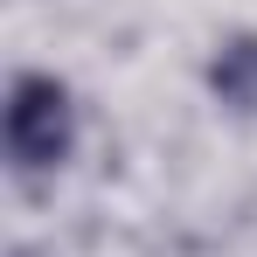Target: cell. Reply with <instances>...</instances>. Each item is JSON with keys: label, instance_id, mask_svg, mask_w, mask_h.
Returning a JSON list of instances; mask_svg holds the SVG:
<instances>
[{"label": "cell", "instance_id": "1", "mask_svg": "<svg viewBox=\"0 0 257 257\" xmlns=\"http://www.w3.org/2000/svg\"><path fill=\"white\" fill-rule=\"evenodd\" d=\"M70 146H77V104H70V90L42 77V70H28V77H14L7 90V160L21 174H49L70 160Z\"/></svg>", "mask_w": 257, "mask_h": 257}, {"label": "cell", "instance_id": "2", "mask_svg": "<svg viewBox=\"0 0 257 257\" xmlns=\"http://www.w3.org/2000/svg\"><path fill=\"white\" fill-rule=\"evenodd\" d=\"M209 90L229 104V111H257V35L222 42V56L209 63Z\"/></svg>", "mask_w": 257, "mask_h": 257}, {"label": "cell", "instance_id": "3", "mask_svg": "<svg viewBox=\"0 0 257 257\" xmlns=\"http://www.w3.org/2000/svg\"><path fill=\"white\" fill-rule=\"evenodd\" d=\"M14 257H35V250H14Z\"/></svg>", "mask_w": 257, "mask_h": 257}]
</instances>
